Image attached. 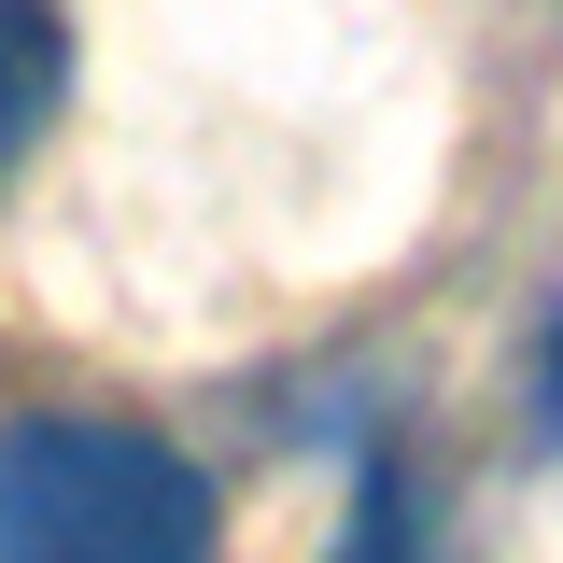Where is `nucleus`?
Returning a JSON list of instances; mask_svg holds the SVG:
<instances>
[{
	"label": "nucleus",
	"instance_id": "obj_1",
	"mask_svg": "<svg viewBox=\"0 0 563 563\" xmlns=\"http://www.w3.org/2000/svg\"><path fill=\"white\" fill-rule=\"evenodd\" d=\"M225 507H211L198 451L141 437V422H0V563H211Z\"/></svg>",
	"mask_w": 563,
	"mask_h": 563
},
{
	"label": "nucleus",
	"instance_id": "obj_2",
	"mask_svg": "<svg viewBox=\"0 0 563 563\" xmlns=\"http://www.w3.org/2000/svg\"><path fill=\"white\" fill-rule=\"evenodd\" d=\"M324 563H451V507L422 493V465L395 437H366V479H352V521Z\"/></svg>",
	"mask_w": 563,
	"mask_h": 563
},
{
	"label": "nucleus",
	"instance_id": "obj_3",
	"mask_svg": "<svg viewBox=\"0 0 563 563\" xmlns=\"http://www.w3.org/2000/svg\"><path fill=\"white\" fill-rule=\"evenodd\" d=\"M57 99H70V29H57V0H0V184L29 169V141L57 128Z\"/></svg>",
	"mask_w": 563,
	"mask_h": 563
},
{
	"label": "nucleus",
	"instance_id": "obj_4",
	"mask_svg": "<svg viewBox=\"0 0 563 563\" xmlns=\"http://www.w3.org/2000/svg\"><path fill=\"white\" fill-rule=\"evenodd\" d=\"M536 437L563 451V310H550V339H536Z\"/></svg>",
	"mask_w": 563,
	"mask_h": 563
}]
</instances>
